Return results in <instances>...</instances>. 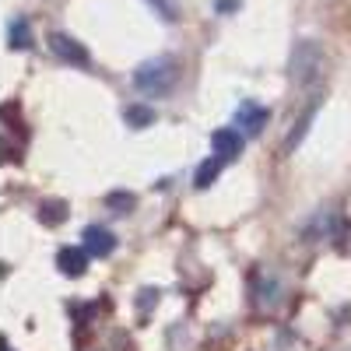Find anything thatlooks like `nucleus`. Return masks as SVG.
I'll return each instance as SVG.
<instances>
[{
    "instance_id": "4468645a",
    "label": "nucleus",
    "mask_w": 351,
    "mask_h": 351,
    "mask_svg": "<svg viewBox=\"0 0 351 351\" xmlns=\"http://www.w3.org/2000/svg\"><path fill=\"white\" fill-rule=\"evenodd\" d=\"M4 351H11V348H8V344H4Z\"/></svg>"
},
{
    "instance_id": "7ed1b4c3",
    "label": "nucleus",
    "mask_w": 351,
    "mask_h": 351,
    "mask_svg": "<svg viewBox=\"0 0 351 351\" xmlns=\"http://www.w3.org/2000/svg\"><path fill=\"white\" fill-rule=\"evenodd\" d=\"M84 250H88V256H109V253L116 250L112 232H109V228H99V225L84 228Z\"/></svg>"
},
{
    "instance_id": "6e6552de",
    "label": "nucleus",
    "mask_w": 351,
    "mask_h": 351,
    "mask_svg": "<svg viewBox=\"0 0 351 351\" xmlns=\"http://www.w3.org/2000/svg\"><path fill=\"white\" fill-rule=\"evenodd\" d=\"M11 46L14 49H28V46H32V32H28V21H14L11 25Z\"/></svg>"
},
{
    "instance_id": "0eeeda50",
    "label": "nucleus",
    "mask_w": 351,
    "mask_h": 351,
    "mask_svg": "<svg viewBox=\"0 0 351 351\" xmlns=\"http://www.w3.org/2000/svg\"><path fill=\"white\" fill-rule=\"evenodd\" d=\"M218 172H221V158H208V162L197 169V186H200V190H208V186L218 180Z\"/></svg>"
},
{
    "instance_id": "f03ea898",
    "label": "nucleus",
    "mask_w": 351,
    "mask_h": 351,
    "mask_svg": "<svg viewBox=\"0 0 351 351\" xmlns=\"http://www.w3.org/2000/svg\"><path fill=\"white\" fill-rule=\"evenodd\" d=\"M243 134L239 130H232V127H221V130H215L211 134V148H215V155L221 158V162H228V158H239L243 155Z\"/></svg>"
},
{
    "instance_id": "423d86ee",
    "label": "nucleus",
    "mask_w": 351,
    "mask_h": 351,
    "mask_svg": "<svg viewBox=\"0 0 351 351\" xmlns=\"http://www.w3.org/2000/svg\"><path fill=\"white\" fill-rule=\"evenodd\" d=\"M236 123H239L246 134H260V127L267 123V109H260L256 102H243L239 112H236Z\"/></svg>"
},
{
    "instance_id": "1a4fd4ad",
    "label": "nucleus",
    "mask_w": 351,
    "mask_h": 351,
    "mask_svg": "<svg viewBox=\"0 0 351 351\" xmlns=\"http://www.w3.org/2000/svg\"><path fill=\"white\" fill-rule=\"evenodd\" d=\"M152 120H155L152 109H141V106H130V109H127V123H130V127H148Z\"/></svg>"
},
{
    "instance_id": "20e7f679",
    "label": "nucleus",
    "mask_w": 351,
    "mask_h": 351,
    "mask_svg": "<svg viewBox=\"0 0 351 351\" xmlns=\"http://www.w3.org/2000/svg\"><path fill=\"white\" fill-rule=\"evenodd\" d=\"M49 49L60 56V60H67V64H84V60H88L84 46L74 43L71 36H60V32H53V36H49Z\"/></svg>"
},
{
    "instance_id": "f257e3e1",
    "label": "nucleus",
    "mask_w": 351,
    "mask_h": 351,
    "mask_svg": "<svg viewBox=\"0 0 351 351\" xmlns=\"http://www.w3.org/2000/svg\"><path fill=\"white\" fill-rule=\"evenodd\" d=\"M176 81V60H169V56H155V60H144L137 71H134V84L141 88V92L148 95H162L169 92Z\"/></svg>"
},
{
    "instance_id": "9d476101",
    "label": "nucleus",
    "mask_w": 351,
    "mask_h": 351,
    "mask_svg": "<svg viewBox=\"0 0 351 351\" xmlns=\"http://www.w3.org/2000/svg\"><path fill=\"white\" fill-rule=\"evenodd\" d=\"M39 218H43L46 225H60V221H64V208H60V204H43Z\"/></svg>"
},
{
    "instance_id": "39448f33",
    "label": "nucleus",
    "mask_w": 351,
    "mask_h": 351,
    "mask_svg": "<svg viewBox=\"0 0 351 351\" xmlns=\"http://www.w3.org/2000/svg\"><path fill=\"white\" fill-rule=\"evenodd\" d=\"M56 267H60L67 278H81L84 267H88V250H60L56 253Z\"/></svg>"
},
{
    "instance_id": "9b49d317",
    "label": "nucleus",
    "mask_w": 351,
    "mask_h": 351,
    "mask_svg": "<svg viewBox=\"0 0 351 351\" xmlns=\"http://www.w3.org/2000/svg\"><path fill=\"white\" fill-rule=\"evenodd\" d=\"M148 4H152L165 21H176V18H180V8H176V0H148Z\"/></svg>"
},
{
    "instance_id": "ddd939ff",
    "label": "nucleus",
    "mask_w": 351,
    "mask_h": 351,
    "mask_svg": "<svg viewBox=\"0 0 351 351\" xmlns=\"http://www.w3.org/2000/svg\"><path fill=\"white\" fill-rule=\"evenodd\" d=\"M218 8L221 11H232V8H239V0H218Z\"/></svg>"
},
{
    "instance_id": "f8f14e48",
    "label": "nucleus",
    "mask_w": 351,
    "mask_h": 351,
    "mask_svg": "<svg viewBox=\"0 0 351 351\" xmlns=\"http://www.w3.org/2000/svg\"><path fill=\"white\" fill-rule=\"evenodd\" d=\"M109 204H112V208H134V197H123V193H112V197H109Z\"/></svg>"
}]
</instances>
